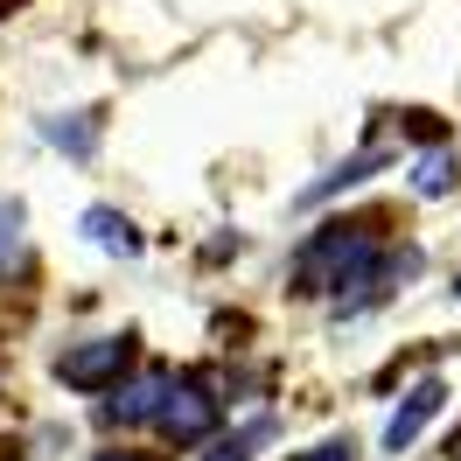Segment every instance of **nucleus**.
<instances>
[{"label":"nucleus","mask_w":461,"mask_h":461,"mask_svg":"<svg viewBox=\"0 0 461 461\" xmlns=\"http://www.w3.org/2000/svg\"><path fill=\"white\" fill-rule=\"evenodd\" d=\"M294 280L301 294H336V308L349 301V315L357 308H371L377 280H392V259H384V245H377V224H329L315 230L308 245H301V259H294Z\"/></svg>","instance_id":"nucleus-1"},{"label":"nucleus","mask_w":461,"mask_h":461,"mask_svg":"<svg viewBox=\"0 0 461 461\" xmlns=\"http://www.w3.org/2000/svg\"><path fill=\"white\" fill-rule=\"evenodd\" d=\"M217 420H224V405H217V392H210L203 377H168V392H161V412H154V427L168 433L175 447H203V440L217 433Z\"/></svg>","instance_id":"nucleus-2"},{"label":"nucleus","mask_w":461,"mask_h":461,"mask_svg":"<svg viewBox=\"0 0 461 461\" xmlns=\"http://www.w3.org/2000/svg\"><path fill=\"white\" fill-rule=\"evenodd\" d=\"M126 371H133V336H85L57 357V377L70 392H113Z\"/></svg>","instance_id":"nucleus-3"},{"label":"nucleus","mask_w":461,"mask_h":461,"mask_svg":"<svg viewBox=\"0 0 461 461\" xmlns=\"http://www.w3.org/2000/svg\"><path fill=\"white\" fill-rule=\"evenodd\" d=\"M440 405H447V384H440V377H420V384L392 405V420H384V455H405V447L427 433V420L440 412Z\"/></svg>","instance_id":"nucleus-4"},{"label":"nucleus","mask_w":461,"mask_h":461,"mask_svg":"<svg viewBox=\"0 0 461 461\" xmlns=\"http://www.w3.org/2000/svg\"><path fill=\"white\" fill-rule=\"evenodd\" d=\"M168 377H175V371H161V364H154V371H140L133 384H113V399L98 405V420H105V427H147V420L161 412Z\"/></svg>","instance_id":"nucleus-5"},{"label":"nucleus","mask_w":461,"mask_h":461,"mask_svg":"<svg viewBox=\"0 0 461 461\" xmlns=\"http://www.w3.org/2000/svg\"><path fill=\"white\" fill-rule=\"evenodd\" d=\"M85 238L98 245V252H119V259H133V252H140V230L126 224L119 210H105V203H91V210H85Z\"/></svg>","instance_id":"nucleus-6"},{"label":"nucleus","mask_w":461,"mask_h":461,"mask_svg":"<svg viewBox=\"0 0 461 461\" xmlns=\"http://www.w3.org/2000/svg\"><path fill=\"white\" fill-rule=\"evenodd\" d=\"M384 161H392L384 147H364V154H349L343 168H329V175H321V182H315V189H301V203H329V196H336V189H357V182H364V175H377V168H384Z\"/></svg>","instance_id":"nucleus-7"},{"label":"nucleus","mask_w":461,"mask_h":461,"mask_svg":"<svg viewBox=\"0 0 461 461\" xmlns=\"http://www.w3.org/2000/svg\"><path fill=\"white\" fill-rule=\"evenodd\" d=\"M273 440V420H245L238 433H210L203 440V461H252V447Z\"/></svg>","instance_id":"nucleus-8"},{"label":"nucleus","mask_w":461,"mask_h":461,"mask_svg":"<svg viewBox=\"0 0 461 461\" xmlns=\"http://www.w3.org/2000/svg\"><path fill=\"white\" fill-rule=\"evenodd\" d=\"M42 133H50V147H63L70 161H85L91 147H98V119L91 113H57V119H42Z\"/></svg>","instance_id":"nucleus-9"},{"label":"nucleus","mask_w":461,"mask_h":461,"mask_svg":"<svg viewBox=\"0 0 461 461\" xmlns=\"http://www.w3.org/2000/svg\"><path fill=\"white\" fill-rule=\"evenodd\" d=\"M455 175H461V161H455V147L440 140L433 154L412 161V196H447V189H455Z\"/></svg>","instance_id":"nucleus-10"},{"label":"nucleus","mask_w":461,"mask_h":461,"mask_svg":"<svg viewBox=\"0 0 461 461\" xmlns=\"http://www.w3.org/2000/svg\"><path fill=\"white\" fill-rule=\"evenodd\" d=\"M29 266V238H22V203L0 196V273H22Z\"/></svg>","instance_id":"nucleus-11"},{"label":"nucleus","mask_w":461,"mask_h":461,"mask_svg":"<svg viewBox=\"0 0 461 461\" xmlns=\"http://www.w3.org/2000/svg\"><path fill=\"white\" fill-rule=\"evenodd\" d=\"M294 461H357V440H321V447H308V455Z\"/></svg>","instance_id":"nucleus-12"},{"label":"nucleus","mask_w":461,"mask_h":461,"mask_svg":"<svg viewBox=\"0 0 461 461\" xmlns=\"http://www.w3.org/2000/svg\"><path fill=\"white\" fill-rule=\"evenodd\" d=\"M91 461H161V455H140V447H105V455H91Z\"/></svg>","instance_id":"nucleus-13"},{"label":"nucleus","mask_w":461,"mask_h":461,"mask_svg":"<svg viewBox=\"0 0 461 461\" xmlns=\"http://www.w3.org/2000/svg\"><path fill=\"white\" fill-rule=\"evenodd\" d=\"M0 14H14V7H7V0H0Z\"/></svg>","instance_id":"nucleus-14"},{"label":"nucleus","mask_w":461,"mask_h":461,"mask_svg":"<svg viewBox=\"0 0 461 461\" xmlns=\"http://www.w3.org/2000/svg\"><path fill=\"white\" fill-rule=\"evenodd\" d=\"M455 301H461V280H455Z\"/></svg>","instance_id":"nucleus-15"}]
</instances>
